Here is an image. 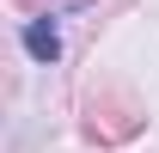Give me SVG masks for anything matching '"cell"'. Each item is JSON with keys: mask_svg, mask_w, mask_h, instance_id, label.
Returning a JSON list of instances; mask_svg holds the SVG:
<instances>
[{"mask_svg": "<svg viewBox=\"0 0 159 153\" xmlns=\"http://www.w3.org/2000/svg\"><path fill=\"white\" fill-rule=\"evenodd\" d=\"M25 49H31L37 61H55V55H61V31H55V19H31V25H25Z\"/></svg>", "mask_w": 159, "mask_h": 153, "instance_id": "1", "label": "cell"}]
</instances>
